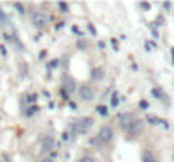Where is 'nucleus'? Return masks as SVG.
Segmentation results:
<instances>
[{"instance_id":"6e6552de","label":"nucleus","mask_w":174,"mask_h":162,"mask_svg":"<svg viewBox=\"0 0 174 162\" xmlns=\"http://www.w3.org/2000/svg\"><path fill=\"white\" fill-rule=\"evenodd\" d=\"M91 76H93V79H97V81H102L103 76H105V69L103 68H95L91 71Z\"/></svg>"},{"instance_id":"0eeeda50","label":"nucleus","mask_w":174,"mask_h":162,"mask_svg":"<svg viewBox=\"0 0 174 162\" xmlns=\"http://www.w3.org/2000/svg\"><path fill=\"white\" fill-rule=\"evenodd\" d=\"M118 120H120L122 127H124V128H127V127L132 123V122H134L135 118H134V117H132L130 113H124V115H120V117H118Z\"/></svg>"},{"instance_id":"f8f14e48","label":"nucleus","mask_w":174,"mask_h":162,"mask_svg":"<svg viewBox=\"0 0 174 162\" xmlns=\"http://www.w3.org/2000/svg\"><path fill=\"white\" fill-rule=\"evenodd\" d=\"M58 64H59V61H58V59H52V61H49L48 68H49V69H54V68H58Z\"/></svg>"},{"instance_id":"412c9836","label":"nucleus","mask_w":174,"mask_h":162,"mask_svg":"<svg viewBox=\"0 0 174 162\" xmlns=\"http://www.w3.org/2000/svg\"><path fill=\"white\" fill-rule=\"evenodd\" d=\"M0 52H2V54H3V56H5V54H7V51H5V48H3V46H0Z\"/></svg>"},{"instance_id":"2eb2a0df","label":"nucleus","mask_w":174,"mask_h":162,"mask_svg":"<svg viewBox=\"0 0 174 162\" xmlns=\"http://www.w3.org/2000/svg\"><path fill=\"white\" fill-rule=\"evenodd\" d=\"M78 162H95V159H93V157H90V155H86V157H81Z\"/></svg>"},{"instance_id":"9d476101","label":"nucleus","mask_w":174,"mask_h":162,"mask_svg":"<svg viewBox=\"0 0 174 162\" xmlns=\"http://www.w3.org/2000/svg\"><path fill=\"white\" fill-rule=\"evenodd\" d=\"M147 122L149 123H152V125H157V123H164L162 120H159V118H155V117H147ZM166 125V123H164Z\"/></svg>"},{"instance_id":"423d86ee","label":"nucleus","mask_w":174,"mask_h":162,"mask_svg":"<svg viewBox=\"0 0 174 162\" xmlns=\"http://www.w3.org/2000/svg\"><path fill=\"white\" fill-rule=\"evenodd\" d=\"M125 130H127V132H128L130 135L139 134V132L142 130V122H140V120H134V122H132V123H130V125H128V127L125 128Z\"/></svg>"},{"instance_id":"f257e3e1","label":"nucleus","mask_w":174,"mask_h":162,"mask_svg":"<svg viewBox=\"0 0 174 162\" xmlns=\"http://www.w3.org/2000/svg\"><path fill=\"white\" fill-rule=\"evenodd\" d=\"M91 125H93V118H91V117H83V118H79V120H76V122H73L71 130H73L75 134H78V135H83L91 128Z\"/></svg>"},{"instance_id":"aec40b11","label":"nucleus","mask_w":174,"mask_h":162,"mask_svg":"<svg viewBox=\"0 0 174 162\" xmlns=\"http://www.w3.org/2000/svg\"><path fill=\"white\" fill-rule=\"evenodd\" d=\"M117 103H118V98H117V93H115V95L112 96V105L117 106Z\"/></svg>"},{"instance_id":"4468645a","label":"nucleus","mask_w":174,"mask_h":162,"mask_svg":"<svg viewBox=\"0 0 174 162\" xmlns=\"http://www.w3.org/2000/svg\"><path fill=\"white\" fill-rule=\"evenodd\" d=\"M97 110H98V113H100V115H106V113H108V110H106V106H103V105H100V106H98V108H97Z\"/></svg>"},{"instance_id":"6ab92c4d","label":"nucleus","mask_w":174,"mask_h":162,"mask_svg":"<svg viewBox=\"0 0 174 162\" xmlns=\"http://www.w3.org/2000/svg\"><path fill=\"white\" fill-rule=\"evenodd\" d=\"M139 106H140V108H142V110H147V106H149V103H147V101H144V100H142V101H140V103H139Z\"/></svg>"},{"instance_id":"9b49d317","label":"nucleus","mask_w":174,"mask_h":162,"mask_svg":"<svg viewBox=\"0 0 174 162\" xmlns=\"http://www.w3.org/2000/svg\"><path fill=\"white\" fill-rule=\"evenodd\" d=\"M142 159H144V162H155L154 159H152V155H151V152H144V155H142Z\"/></svg>"},{"instance_id":"1a4fd4ad","label":"nucleus","mask_w":174,"mask_h":162,"mask_svg":"<svg viewBox=\"0 0 174 162\" xmlns=\"http://www.w3.org/2000/svg\"><path fill=\"white\" fill-rule=\"evenodd\" d=\"M75 88H76V85H75V81H73V79H71V78H69V79H64V88H63V90H64V91H66V93H71V91H75Z\"/></svg>"},{"instance_id":"f3484780","label":"nucleus","mask_w":174,"mask_h":162,"mask_svg":"<svg viewBox=\"0 0 174 162\" xmlns=\"http://www.w3.org/2000/svg\"><path fill=\"white\" fill-rule=\"evenodd\" d=\"M58 7H59L61 10H63V12H66V10H68V5H66L64 2H59V3H58Z\"/></svg>"},{"instance_id":"b1692460","label":"nucleus","mask_w":174,"mask_h":162,"mask_svg":"<svg viewBox=\"0 0 174 162\" xmlns=\"http://www.w3.org/2000/svg\"><path fill=\"white\" fill-rule=\"evenodd\" d=\"M171 52H173V61H174V48L171 49Z\"/></svg>"},{"instance_id":"4be33fe9","label":"nucleus","mask_w":174,"mask_h":162,"mask_svg":"<svg viewBox=\"0 0 174 162\" xmlns=\"http://www.w3.org/2000/svg\"><path fill=\"white\" fill-rule=\"evenodd\" d=\"M29 101H30V103H34V101H36V95H32V96H29Z\"/></svg>"},{"instance_id":"7ed1b4c3","label":"nucleus","mask_w":174,"mask_h":162,"mask_svg":"<svg viewBox=\"0 0 174 162\" xmlns=\"http://www.w3.org/2000/svg\"><path fill=\"white\" fill-rule=\"evenodd\" d=\"M112 139H113V128H112L110 125L102 127L100 132H98V140H100V142H110Z\"/></svg>"},{"instance_id":"a211bd4d","label":"nucleus","mask_w":174,"mask_h":162,"mask_svg":"<svg viewBox=\"0 0 174 162\" xmlns=\"http://www.w3.org/2000/svg\"><path fill=\"white\" fill-rule=\"evenodd\" d=\"M152 95H154L155 98H162V95H161V91H159L157 88H154V90H152Z\"/></svg>"},{"instance_id":"ddd939ff","label":"nucleus","mask_w":174,"mask_h":162,"mask_svg":"<svg viewBox=\"0 0 174 162\" xmlns=\"http://www.w3.org/2000/svg\"><path fill=\"white\" fill-rule=\"evenodd\" d=\"M14 7H15V9L19 10L20 14H26V7H24L22 3H14Z\"/></svg>"},{"instance_id":"f03ea898","label":"nucleus","mask_w":174,"mask_h":162,"mask_svg":"<svg viewBox=\"0 0 174 162\" xmlns=\"http://www.w3.org/2000/svg\"><path fill=\"white\" fill-rule=\"evenodd\" d=\"M78 93H79V98L85 100V101H90V100L95 98V90H93L90 85H81L79 90H78Z\"/></svg>"},{"instance_id":"20e7f679","label":"nucleus","mask_w":174,"mask_h":162,"mask_svg":"<svg viewBox=\"0 0 174 162\" xmlns=\"http://www.w3.org/2000/svg\"><path fill=\"white\" fill-rule=\"evenodd\" d=\"M32 22H34V26L37 29H42V27H46L48 26V15L46 14H42V12H36V14H32Z\"/></svg>"},{"instance_id":"dca6fc26","label":"nucleus","mask_w":174,"mask_h":162,"mask_svg":"<svg viewBox=\"0 0 174 162\" xmlns=\"http://www.w3.org/2000/svg\"><path fill=\"white\" fill-rule=\"evenodd\" d=\"M5 20H7V15H5V12H3L2 7H0V24H2V22H5Z\"/></svg>"},{"instance_id":"39448f33","label":"nucleus","mask_w":174,"mask_h":162,"mask_svg":"<svg viewBox=\"0 0 174 162\" xmlns=\"http://www.w3.org/2000/svg\"><path fill=\"white\" fill-rule=\"evenodd\" d=\"M54 147H56V140H54L52 137L48 135V137L42 139V142H41V150H42V152H51Z\"/></svg>"},{"instance_id":"5701e85b","label":"nucleus","mask_w":174,"mask_h":162,"mask_svg":"<svg viewBox=\"0 0 174 162\" xmlns=\"http://www.w3.org/2000/svg\"><path fill=\"white\" fill-rule=\"evenodd\" d=\"M41 162H54V161H52V159H42Z\"/></svg>"}]
</instances>
